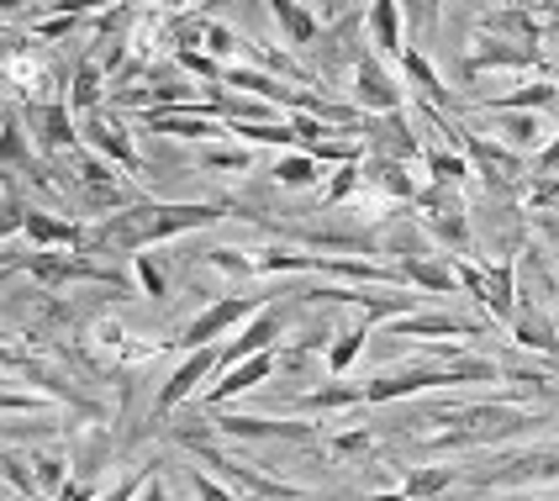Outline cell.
I'll return each instance as SVG.
<instances>
[{
	"label": "cell",
	"instance_id": "6da1fadb",
	"mask_svg": "<svg viewBox=\"0 0 559 501\" xmlns=\"http://www.w3.org/2000/svg\"><path fill=\"white\" fill-rule=\"evenodd\" d=\"M233 217V206L222 201H132L122 212H106L85 232V249L80 253H143L154 243H169V238H186V232H201L212 222Z\"/></svg>",
	"mask_w": 559,
	"mask_h": 501
},
{
	"label": "cell",
	"instance_id": "7a4b0ae2",
	"mask_svg": "<svg viewBox=\"0 0 559 501\" xmlns=\"http://www.w3.org/2000/svg\"><path fill=\"white\" fill-rule=\"evenodd\" d=\"M480 380H507L497 359H449V365H412V370H385V375L365 380V407H385L402 396H423V391H449V385H480Z\"/></svg>",
	"mask_w": 559,
	"mask_h": 501
},
{
	"label": "cell",
	"instance_id": "3957f363",
	"mask_svg": "<svg viewBox=\"0 0 559 501\" xmlns=\"http://www.w3.org/2000/svg\"><path fill=\"white\" fill-rule=\"evenodd\" d=\"M22 270H27L37 285H48V290H59L69 281H95V285H111V290H122L132 296V285L117 275V270H106V264H95L91 253H59V249H32L22 259Z\"/></svg>",
	"mask_w": 559,
	"mask_h": 501
},
{
	"label": "cell",
	"instance_id": "277c9868",
	"mask_svg": "<svg viewBox=\"0 0 559 501\" xmlns=\"http://www.w3.org/2000/svg\"><path fill=\"white\" fill-rule=\"evenodd\" d=\"M259 312H264V301H259V296H222V301H212L206 312L190 317L186 327L175 333V344L186 348V354H190V348L222 344V338H227L238 322H249V317H259Z\"/></svg>",
	"mask_w": 559,
	"mask_h": 501
},
{
	"label": "cell",
	"instance_id": "5b68a950",
	"mask_svg": "<svg viewBox=\"0 0 559 501\" xmlns=\"http://www.w3.org/2000/svg\"><path fill=\"white\" fill-rule=\"evenodd\" d=\"M222 370V344H206V348H190L186 359H180V370L158 385V402H154V417H169V411L190 402V396H201Z\"/></svg>",
	"mask_w": 559,
	"mask_h": 501
},
{
	"label": "cell",
	"instance_id": "8992f818",
	"mask_svg": "<svg viewBox=\"0 0 559 501\" xmlns=\"http://www.w3.org/2000/svg\"><path fill=\"white\" fill-rule=\"evenodd\" d=\"M354 106H359L365 117H391V111L406 106L402 85L391 80V69H385L380 53H370V48L354 59Z\"/></svg>",
	"mask_w": 559,
	"mask_h": 501
},
{
	"label": "cell",
	"instance_id": "52a82bcc",
	"mask_svg": "<svg viewBox=\"0 0 559 501\" xmlns=\"http://www.w3.org/2000/svg\"><path fill=\"white\" fill-rule=\"evenodd\" d=\"M285 327H290V312H285V307H264L259 317H249V322H243V333L222 348V370L243 365V359H253V354H270V348H280ZM222 370H217V375H222Z\"/></svg>",
	"mask_w": 559,
	"mask_h": 501
},
{
	"label": "cell",
	"instance_id": "ba28073f",
	"mask_svg": "<svg viewBox=\"0 0 559 501\" xmlns=\"http://www.w3.org/2000/svg\"><path fill=\"white\" fill-rule=\"evenodd\" d=\"M475 486H544V480H559V454L555 449H528V454H512L501 460L497 470H475L469 475Z\"/></svg>",
	"mask_w": 559,
	"mask_h": 501
},
{
	"label": "cell",
	"instance_id": "9c48e42d",
	"mask_svg": "<svg viewBox=\"0 0 559 501\" xmlns=\"http://www.w3.org/2000/svg\"><path fill=\"white\" fill-rule=\"evenodd\" d=\"M222 439H285V443H311L317 422H275V417H243V411H206Z\"/></svg>",
	"mask_w": 559,
	"mask_h": 501
},
{
	"label": "cell",
	"instance_id": "30bf717a",
	"mask_svg": "<svg viewBox=\"0 0 559 501\" xmlns=\"http://www.w3.org/2000/svg\"><path fill=\"white\" fill-rule=\"evenodd\" d=\"M280 370V348H270V354H253V359H243V365H233V370H222L206 391H201V407L217 411L222 402H233V396H243V391H253L259 380H270Z\"/></svg>",
	"mask_w": 559,
	"mask_h": 501
},
{
	"label": "cell",
	"instance_id": "8fae6325",
	"mask_svg": "<svg viewBox=\"0 0 559 501\" xmlns=\"http://www.w3.org/2000/svg\"><path fill=\"white\" fill-rule=\"evenodd\" d=\"M27 132L37 138V148H74L80 117L69 111V100H27Z\"/></svg>",
	"mask_w": 559,
	"mask_h": 501
},
{
	"label": "cell",
	"instance_id": "7c38bea8",
	"mask_svg": "<svg viewBox=\"0 0 559 501\" xmlns=\"http://www.w3.org/2000/svg\"><path fill=\"white\" fill-rule=\"evenodd\" d=\"M80 138L95 148V158H111L117 169H127V175H143V158H138V148H132V138H127V127L111 117H100V111H91V117H80Z\"/></svg>",
	"mask_w": 559,
	"mask_h": 501
},
{
	"label": "cell",
	"instance_id": "4fadbf2b",
	"mask_svg": "<svg viewBox=\"0 0 559 501\" xmlns=\"http://www.w3.org/2000/svg\"><path fill=\"white\" fill-rule=\"evenodd\" d=\"M385 338H480V322L454 312H406L385 322Z\"/></svg>",
	"mask_w": 559,
	"mask_h": 501
},
{
	"label": "cell",
	"instance_id": "5bb4252c",
	"mask_svg": "<svg viewBox=\"0 0 559 501\" xmlns=\"http://www.w3.org/2000/svg\"><path fill=\"white\" fill-rule=\"evenodd\" d=\"M27 243L32 249H85V222H59V217H48V212H37V206H27Z\"/></svg>",
	"mask_w": 559,
	"mask_h": 501
},
{
	"label": "cell",
	"instance_id": "9a60e30c",
	"mask_svg": "<svg viewBox=\"0 0 559 501\" xmlns=\"http://www.w3.org/2000/svg\"><path fill=\"white\" fill-rule=\"evenodd\" d=\"M264 5H270V16H275L280 37H285L290 48H317L322 22H317V11H311L307 0H264Z\"/></svg>",
	"mask_w": 559,
	"mask_h": 501
},
{
	"label": "cell",
	"instance_id": "2e32d148",
	"mask_svg": "<svg viewBox=\"0 0 559 501\" xmlns=\"http://www.w3.org/2000/svg\"><path fill=\"white\" fill-rule=\"evenodd\" d=\"M365 143H370L374 154H385V158H423V148H417V138L406 132V117L402 111H391V117H370L365 122Z\"/></svg>",
	"mask_w": 559,
	"mask_h": 501
},
{
	"label": "cell",
	"instance_id": "e0dca14e",
	"mask_svg": "<svg viewBox=\"0 0 559 501\" xmlns=\"http://www.w3.org/2000/svg\"><path fill=\"white\" fill-rule=\"evenodd\" d=\"M528 63H538V48H533V43L486 37V43L465 59V74H486V69H528Z\"/></svg>",
	"mask_w": 559,
	"mask_h": 501
},
{
	"label": "cell",
	"instance_id": "ac0fdd59",
	"mask_svg": "<svg viewBox=\"0 0 559 501\" xmlns=\"http://www.w3.org/2000/svg\"><path fill=\"white\" fill-rule=\"evenodd\" d=\"M365 32H370V48L374 53H391L402 59V0H370L365 5Z\"/></svg>",
	"mask_w": 559,
	"mask_h": 501
},
{
	"label": "cell",
	"instance_id": "d6986e66",
	"mask_svg": "<svg viewBox=\"0 0 559 501\" xmlns=\"http://www.w3.org/2000/svg\"><path fill=\"white\" fill-rule=\"evenodd\" d=\"M402 281L417 285V290H428V296H454V290H465L460 275H454V264H438L428 253H402Z\"/></svg>",
	"mask_w": 559,
	"mask_h": 501
},
{
	"label": "cell",
	"instance_id": "ffe728a7",
	"mask_svg": "<svg viewBox=\"0 0 559 501\" xmlns=\"http://www.w3.org/2000/svg\"><path fill=\"white\" fill-rule=\"evenodd\" d=\"M497 122L491 132L501 138V148H512V154H533L538 143H544V122H538V111H491Z\"/></svg>",
	"mask_w": 559,
	"mask_h": 501
},
{
	"label": "cell",
	"instance_id": "44dd1931",
	"mask_svg": "<svg viewBox=\"0 0 559 501\" xmlns=\"http://www.w3.org/2000/svg\"><path fill=\"white\" fill-rule=\"evenodd\" d=\"M480 307L497 317V322H512V317H518V270H512V259H501L497 270H486V296H480Z\"/></svg>",
	"mask_w": 559,
	"mask_h": 501
},
{
	"label": "cell",
	"instance_id": "7402d4cb",
	"mask_svg": "<svg viewBox=\"0 0 559 501\" xmlns=\"http://www.w3.org/2000/svg\"><path fill=\"white\" fill-rule=\"evenodd\" d=\"M402 74L406 80H412V85H417V95H423V100H428V106H454V95L443 91V80H438V69L428 59H423V48H412V43H406L402 48Z\"/></svg>",
	"mask_w": 559,
	"mask_h": 501
},
{
	"label": "cell",
	"instance_id": "603a6c76",
	"mask_svg": "<svg viewBox=\"0 0 559 501\" xmlns=\"http://www.w3.org/2000/svg\"><path fill=\"white\" fill-rule=\"evenodd\" d=\"M365 180H374V186L385 190V195H396V201H417V195H423V190H417V180L406 175L402 158H385V154L365 158Z\"/></svg>",
	"mask_w": 559,
	"mask_h": 501
},
{
	"label": "cell",
	"instance_id": "cb8c5ba5",
	"mask_svg": "<svg viewBox=\"0 0 559 501\" xmlns=\"http://www.w3.org/2000/svg\"><path fill=\"white\" fill-rule=\"evenodd\" d=\"M275 186L285 190H311V186H322V164L307 154V148H285V154L275 158Z\"/></svg>",
	"mask_w": 559,
	"mask_h": 501
},
{
	"label": "cell",
	"instance_id": "d4e9b609",
	"mask_svg": "<svg viewBox=\"0 0 559 501\" xmlns=\"http://www.w3.org/2000/svg\"><path fill=\"white\" fill-rule=\"evenodd\" d=\"M370 327H374V317H359L348 333H338L333 344H328V375L343 380L348 370H354V359L365 354V338H370Z\"/></svg>",
	"mask_w": 559,
	"mask_h": 501
},
{
	"label": "cell",
	"instance_id": "484cf974",
	"mask_svg": "<svg viewBox=\"0 0 559 501\" xmlns=\"http://www.w3.org/2000/svg\"><path fill=\"white\" fill-rule=\"evenodd\" d=\"M365 407V385H343V380H333V385H317V391H307L301 402H296V411H354Z\"/></svg>",
	"mask_w": 559,
	"mask_h": 501
},
{
	"label": "cell",
	"instance_id": "4316f807",
	"mask_svg": "<svg viewBox=\"0 0 559 501\" xmlns=\"http://www.w3.org/2000/svg\"><path fill=\"white\" fill-rule=\"evenodd\" d=\"M507 327H512V344L518 348H533V354H559L555 327H549L538 312H528V307H518V317H512Z\"/></svg>",
	"mask_w": 559,
	"mask_h": 501
},
{
	"label": "cell",
	"instance_id": "83f0119b",
	"mask_svg": "<svg viewBox=\"0 0 559 501\" xmlns=\"http://www.w3.org/2000/svg\"><path fill=\"white\" fill-rule=\"evenodd\" d=\"M460 480V470L454 465H417V470H406V480H402V491L412 501H438L449 486Z\"/></svg>",
	"mask_w": 559,
	"mask_h": 501
},
{
	"label": "cell",
	"instance_id": "f1b7e54d",
	"mask_svg": "<svg viewBox=\"0 0 559 501\" xmlns=\"http://www.w3.org/2000/svg\"><path fill=\"white\" fill-rule=\"evenodd\" d=\"M201 169H217V175H243V169H253V148L249 143H201Z\"/></svg>",
	"mask_w": 559,
	"mask_h": 501
},
{
	"label": "cell",
	"instance_id": "f546056e",
	"mask_svg": "<svg viewBox=\"0 0 559 501\" xmlns=\"http://www.w3.org/2000/svg\"><path fill=\"white\" fill-rule=\"evenodd\" d=\"M100 80H106V69L100 63H80V74H74V85H69V111L74 117H91V111H100Z\"/></svg>",
	"mask_w": 559,
	"mask_h": 501
},
{
	"label": "cell",
	"instance_id": "4dcf8cb0",
	"mask_svg": "<svg viewBox=\"0 0 559 501\" xmlns=\"http://www.w3.org/2000/svg\"><path fill=\"white\" fill-rule=\"evenodd\" d=\"M201 48H206V53H212L217 63L253 53V48H249V37H238V32L227 27V22H206V37H201ZM253 59H259V53H253Z\"/></svg>",
	"mask_w": 559,
	"mask_h": 501
},
{
	"label": "cell",
	"instance_id": "1f68e13d",
	"mask_svg": "<svg viewBox=\"0 0 559 501\" xmlns=\"http://www.w3.org/2000/svg\"><path fill=\"white\" fill-rule=\"evenodd\" d=\"M549 100H559V85H523V91L491 95L486 111H538V106H549Z\"/></svg>",
	"mask_w": 559,
	"mask_h": 501
},
{
	"label": "cell",
	"instance_id": "d6a6232c",
	"mask_svg": "<svg viewBox=\"0 0 559 501\" xmlns=\"http://www.w3.org/2000/svg\"><path fill=\"white\" fill-rule=\"evenodd\" d=\"M423 164H428L433 186H465V180H469V158L454 154V148H428V154H423Z\"/></svg>",
	"mask_w": 559,
	"mask_h": 501
},
{
	"label": "cell",
	"instance_id": "836d02e7",
	"mask_svg": "<svg viewBox=\"0 0 559 501\" xmlns=\"http://www.w3.org/2000/svg\"><path fill=\"white\" fill-rule=\"evenodd\" d=\"M359 186H365V158H359V164H338V169H333V180H328V190H322V206L348 201Z\"/></svg>",
	"mask_w": 559,
	"mask_h": 501
},
{
	"label": "cell",
	"instance_id": "e575fe53",
	"mask_svg": "<svg viewBox=\"0 0 559 501\" xmlns=\"http://www.w3.org/2000/svg\"><path fill=\"white\" fill-rule=\"evenodd\" d=\"M0 164L5 169L27 164V127L16 122V117H0Z\"/></svg>",
	"mask_w": 559,
	"mask_h": 501
},
{
	"label": "cell",
	"instance_id": "d590c367",
	"mask_svg": "<svg viewBox=\"0 0 559 501\" xmlns=\"http://www.w3.org/2000/svg\"><path fill=\"white\" fill-rule=\"evenodd\" d=\"M32 460V475H37V486H43V497H59L63 486H69V465L53 460V454H27Z\"/></svg>",
	"mask_w": 559,
	"mask_h": 501
},
{
	"label": "cell",
	"instance_id": "8d00e7d4",
	"mask_svg": "<svg viewBox=\"0 0 559 501\" xmlns=\"http://www.w3.org/2000/svg\"><path fill=\"white\" fill-rule=\"evenodd\" d=\"M132 281L143 285V296H154V301L169 296V281H164V270H158L148 253H132Z\"/></svg>",
	"mask_w": 559,
	"mask_h": 501
},
{
	"label": "cell",
	"instance_id": "74e56055",
	"mask_svg": "<svg viewBox=\"0 0 559 501\" xmlns=\"http://www.w3.org/2000/svg\"><path fill=\"white\" fill-rule=\"evenodd\" d=\"M53 407V396H32V391H0V417H27V411H43Z\"/></svg>",
	"mask_w": 559,
	"mask_h": 501
},
{
	"label": "cell",
	"instance_id": "f35d334b",
	"mask_svg": "<svg viewBox=\"0 0 559 501\" xmlns=\"http://www.w3.org/2000/svg\"><path fill=\"white\" fill-rule=\"evenodd\" d=\"M206 264L222 270V275H233V281H253V259H243L238 249H206Z\"/></svg>",
	"mask_w": 559,
	"mask_h": 501
},
{
	"label": "cell",
	"instance_id": "ab89813d",
	"mask_svg": "<svg viewBox=\"0 0 559 501\" xmlns=\"http://www.w3.org/2000/svg\"><path fill=\"white\" fill-rule=\"evenodd\" d=\"M154 475H158V460H154V465H143L138 475H127V480H117V486H111V491H106L100 501H138V497H143V486H148Z\"/></svg>",
	"mask_w": 559,
	"mask_h": 501
},
{
	"label": "cell",
	"instance_id": "60d3db41",
	"mask_svg": "<svg viewBox=\"0 0 559 501\" xmlns=\"http://www.w3.org/2000/svg\"><path fill=\"white\" fill-rule=\"evenodd\" d=\"M328 454H338V460H359V454H370V433H365V428H354V433H333V439H328Z\"/></svg>",
	"mask_w": 559,
	"mask_h": 501
},
{
	"label": "cell",
	"instance_id": "b9f144b4",
	"mask_svg": "<svg viewBox=\"0 0 559 501\" xmlns=\"http://www.w3.org/2000/svg\"><path fill=\"white\" fill-rule=\"evenodd\" d=\"M190 491H195V501H238V491H227L217 475L206 470H190Z\"/></svg>",
	"mask_w": 559,
	"mask_h": 501
},
{
	"label": "cell",
	"instance_id": "7bdbcfd3",
	"mask_svg": "<svg viewBox=\"0 0 559 501\" xmlns=\"http://www.w3.org/2000/svg\"><path fill=\"white\" fill-rule=\"evenodd\" d=\"M80 27H85V16H43L32 32H37L43 43H59V37H74Z\"/></svg>",
	"mask_w": 559,
	"mask_h": 501
},
{
	"label": "cell",
	"instance_id": "ee69618b",
	"mask_svg": "<svg viewBox=\"0 0 559 501\" xmlns=\"http://www.w3.org/2000/svg\"><path fill=\"white\" fill-rule=\"evenodd\" d=\"M100 5H117V0H43L37 11H48V16H85V11H100Z\"/></svg>",
	"mask_w": 559,
	"mask_h": 501
},
{
	"label": "cell",
	"instance_id": "f6af8a7d",
	"mask_svg": "<svg viewBox=\"0 0 559 501\" xmlns=\"http://www.w3.org/2000/svg\"><path fill=\"white\" fill-rule=\"evenodd\" d=\"M22 227H27V206H22V201H0V243L16 238Z\"/></svg>",
	"mask_w": 559,
	"mask_h": 501
},
{
	"label": "cell",
	"instance_id": "bcb514c9",
	"mask_svg": "<svg viewBox=\"0 0 559 501\" xmlns=\"http://www.w3.org/2000/svg\"><path fill=\"white\" fill-rule=\"evenodd\" d=\"M59 501H95V486L91 480H69V486L59 491Z\"/></svg>",
	"mask_w": 559,
	"mask_h": 501
},
{
	"label": "cell",
	"instance_id": "7dc6e473",
	"mask_svg": "<svg viewBox=\"0 0 559 501\" xmlns=\"http://www.w3.org/2000/svg\"><path fill=\"white\" fill-rule=\"evenodd\" d=\"M555 164H559V138L544 148V154H538V169H555Z\"/></svg>",
	"mask_w": 559,
	"mask_h": 501
},
{
	"label": "cell",
	"instance_id": "c3c4849f",
	"mask_svg": "<svg viewBox=\"0 0 559 501\" xmlns=\"http://www.w3.org/2000/svg\"><path fill=\"white\" fill-rule=\"evenodd\" d=\"M138 501H164V480H158V475H154V480L143 486V497H138Z\"/></svg>",
	"mask_w": 559,
	"mask_h": 501
},
{
	"label": "cell",
	"instance_id": "681fc988",
	"mask_svg": "<svg viewBox=\"0 0 559 501\" xmlns=\"http://www.w3.org/2000/svg\"><path fill=\"white\" fill-rule=\"evenodd\" d=\"M370 501H412L406 491H380V497H370Z\"/></svg>",
	"mask_w": 559,
	"mask_h": 501
},
{
	"label": "cell",
	"instance_id": "f907efd6",
	"mask_svg": "<svg viewBox=\"0 0 559 501\" xmlns=\"http://www.w3.org/2000/svg\"><path fill=\"white\" fill-rule=\"evenodd\" d=\"M158 11H180V5H190V0H154Z\"/></svg>",
	"mask_w": 559,
	"mask_h": 501
},
{
	"label": "cell",
	"instance_id": "816d5d0a",
	"mask_svg": "<svg viewBox=\"0 0 559 501\" xmlns=\"http://www.w3.org/2000/svg\"><path fill=\"white\" fill-rule=\"evenodd\" d=\"M343 5H348V0H328V16H343Z\"/></svg>",
	"mask_w": 559,
	"mask_h": 501
}]
</instances>
